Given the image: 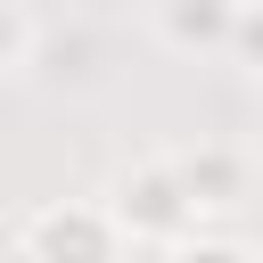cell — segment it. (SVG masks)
Listing matches in <instances>:
<instances>
[{
    "label": "cell",
    "mask_w": 263,
    "mask_h": 263,
    "mask_svg": "<svg viewBox=\"0 0 263 263\" xmlns=\"http://www.w3.org/2000/svg\"><path fill=\"white\" fill-rule=\"evenodd\" d=\"M99 205L115 214L123 247H181V238L197 230V197L181 189L173 156H132V164H115V181H107Z\"/></svg>",
    "instance_id": "obj_1"
},
{
    "label": "cell",
    "mask_w": 263,
    "mask_h": 263,
    "mask_svg": "<svg viewBox=\"0 0 263 263\" xmlns=\"http://www.w3.org/2000/svg\"><path fill=\"white\" fill-rule=\"evenodd\" d=\"M16 263H123V230L99 197H49L16 222Z\"/></svg>",
    "instance_id": "obj_2"
},
{
    "label": "cell",
    "mask_w": 263,
    "mask_h": 263,
    "mask_svg": "<svg viewBox=\"0 0 263 263\" xmlns=\"http://www.w3.org/2000/svg\"><path fill=\"white\" fill-rule=\"evenodd\" d=\"M230 16H238V0H148V33L173 58H222Z\"/></svg>",
    "instance_id": "obj_3"
},
{
    "label": "cell",
    "mask_w": 263,
    "mask_h": 263,
    "mask_svg": "<svg viewBox=\"0 0 263 263\" xmlns=\"http://www.w3.org/2000/svg\"><path fill=\"white\" fill-rule=\"evenodd\" d=\"M173 173H181V189L197 197V214H222V205H238V197H247V156H238L230 140L173 148Z\"/></svg>",
    "instance_id": "obj_4"
},
{
    "label": "cell",
    "mask_w": 263,
    "mask_h": 263,
    "mask_svg": "<svg viewBox=\"0 0 263 263\" xmlns=\"http://www.w3.org/2000/svg\"><path fill=\"white\" fill-rule=\"evenodd\" d=\"M222 58L247 74V82H263V0H238V16H230V41H222Z\"/></svg>",
    "instance_id": "obj_5"
},
{
    "label": "cell",
    "mask_w": 263,
    "mask_h": 263,
    "mask_svg": "<svg viewBox=\"0 0 263 263\" xmlns=\"http://www.w3.org/2000/svg\"><path fill=\"white\" fill-rule=\"evenodd\" d=\"M33 58V8L25 0H0V74H16Z\"/></svg>",
    "instance_id": "obj_6"
},
{
    "label": "cell",
    "mask_w": 263,
    "mask_h": 263,
    "mask_svg": "<svg viewBox=\"0 0 263 263\" xmlns=\"http://www.w3.org/2000/svg\"><path fill=\"white\" fill-rule=\"evenodd\" d=\"M164 263H255V247H238V238H205V230H189L181 247H164Z\"/></svg>",
    "instance_id": "obj_7"
},
{
    "label": "cell",
    "mask_w": 263,
    "mask_h": 263,
    "mask_svg": "<svg viewBox=\"0 0 263 263\" xmlns=\"http://www.w3.org/2000/svg\"><path fill=\"white\" fill-rule=\"evenodd\" d=\"M255 132H263V82H255Z\"/></svg>",
    "instance_id": "obj_8"
}]
</instances>
